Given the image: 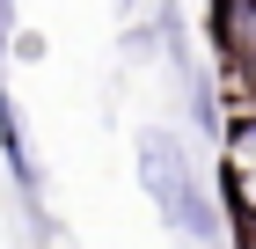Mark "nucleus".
<instances>
[{"label": "nucleus", "mask_w": 256, "mask_h": 249, "mask_svg": "<svg viewBox=\"0 0 256 249\" xmlns=\"http://www.w3.org/2000/svg\"><path fill=\"white\" fill-rule=\"evenodd\" d=\"M139 183L183 242H220L227 234V220H220L212 191H205V176H198V161L183 154L176 132H139Z\"/></svg>", "instance_id": "nucleus-1"}, {"label": "nucleus", "mask_w": 256, "mask_h": 249, "mask_svg": "<svg viewBox=\"0 0 256 249\" xmlns=\"http://www.w3.org/2000/svg\"><path fill=\"white\" fill-rule=\"evenodd\" d=\"M205 22H212V52L220 66L234 74V88L256 103V0H212L205 8Z\"/></svg>", "instance_id": "nucleus-2"}, {"label": "nucleus", "mask_w": 256, "mask_h": 249, "mask_svg": "<svg viewBox=\"0 0 256 249\" xmlns=\"http://www.w3.org/2000/svg\"><path fill=\"white\" fill-rule=\"evenodd\" d=\"M0 147H8V169H15V183L30 191L37 176H30V154H22V125H15V103L0 96Z\"/></svg>", "instance_id": "nucleus-3"}, {"label": "nucleus", "mask_w": 256, "mask_h": 249, "mask_svg": "<svg viewBox=\"0 0 256 249\" xmlns=\"http://www.w3.org/2000/svg\"><path fill=\"white\" fill-rule=\"evenodd\" d=\"M8 44H15V0H0V59H8Z\"/></svg>", "instance_id": "nucleus-4"}, {"label": "nucleus", "mask_w": 256, "mask_h": 249, "mask_svg": "<svg viewBox=\"0 0 256 249\" xmlns=\"http://www.w3.org/2000/svg\"><path fill=\"white\" fill-rule=\"evenodd\" d=\"M118 8H132V0H118Z\"/></svg>", "instance_id": "nucleus-5"}, {"label": "nucleus", "mask_w": 256, "mask_h": 249, "mask_svg": "<svg viewBox=\"0 0 256 249\" xmlns=\"http://www.w3.org/2000/svg\"><path fill=\"white\" fill-rule=\"evenodd\" d=\"M249 249H256V234H249Z\"/></svg>", "instance_id": "nucleus-6"}]
</instances>
